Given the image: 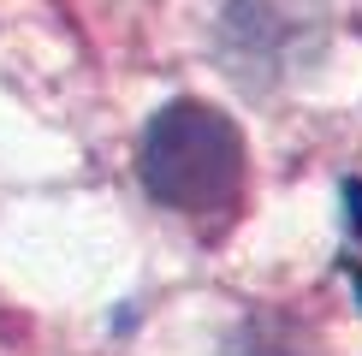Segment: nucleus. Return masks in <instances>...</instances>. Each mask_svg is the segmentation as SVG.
I'll return each mask as SVG.
<instances>
[{
	"instance_id": "obj_1",
	"label": "nucleus",
	"mask_w": 362,
	"mask_h": 356,
	"mask_svg": "<svg viewBox=\"0 0 362 356\" xmlns=\"http://www.w3.org/2000/svg\"><path fill=\"white\" fill-rule=\"evenodd\" d=\"M143 190L185 220L226 214L244 190V137L208 101H167L137 143Z\"/></svg>"
},
{
	"instance_id": "obj_2",
	"label": "nucleus",
	"mask_w": 362,
	"mask_h": 356,
	"mask_svg": "<svg viewBox=\"0 0 362 356\" xmlns=\"http://www.w3.org/2000/svg\"><path fill=\"white\" fill-rule=\"evenodd\" d=\"M232 356H291V350H285L267 326H244V333H238V345H232Z\"/></svg>"
}]
</instances>
